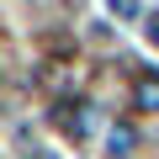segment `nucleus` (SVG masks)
I'll return each mask as SVG.
<instances>
[{
	"mask_svg": "<svg viewBox=\"0 0 159 159\" xmlns=\"http://www.w3.org/2000/svg\"><path fill=\"white\" fill-rule=\"evenodd\" d=\"M133 148V127H111V154H127Z\"/></svg>",
	"mask_w": 159,
	"mask_h": 159,
	"instance_id": "7ed1b4c3",
	"label": "nucleus"
},
{
	"mask_svg": "<svg viewBox=\"0 0 159 159\" xmlns=\"http://www.w3.org/2000/svg\"><path fill=\"white\" fill-rule=\"evenodd\" d=\"M58 127L80 138V133H85V111H80V106H58Z\"/></svg>",
	"mask_w": 159,
	"mask_h": 159,
	"instance_id": "f03ea898",
	"label": "nucleus"
},
{
	"mask_svg": "<svg viewBox=\"0 0 159 159\" xmlns=\"http://www.w3.org/2000/svg\"><path fill=\"white\" fill-rule=\"evenodd\" d=\"M27 159H58V154H48V148H32V154H27Z\"/></svg>",
	"mask_w": 159,
	"mask_h": 159,
	"instance_id": "20e7f679",
	"label": "nucleus"
},
{
	"mask_svg": "<svg viewBox=\"0 0 159 159\" xmlns=\"http://www.w3.org/2000/svg\"><path fill=\"white\" fill-rule=\"evenodd\" d=\"M133 106H138V111H159V74H154V69L138 74V85H133Z\"/></svg>",
	"mask_w": 159,
	"mask_h": 159,
	"instance_id": "f257e3e1",
	"label": "nucleus"
}]
</instances>
